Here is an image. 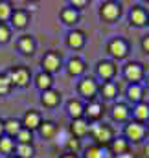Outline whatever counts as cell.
Listing matches in <instances>:
<instances>
[{"mask_svg":"<svg viewBox=\"0 0 149 158\" xmlns=\"http://www.w3.org/2000/svg\"><path fill=\"white\" fill-rule=\"evenodd\" d=\"M9 81L11 85H17V86H26L30 83V70L24 68V66H15L9 70Z\"/></svg>","mask_w":149,"mask_h":158,"instance_id":"obj_1","label":"cell"},{"mask_svg":"<svg viewBox=\"0 0 149 158\" xmlns=\"http://www.w3.org/2000/svg\"><path fill=\"white\" fill-rule=\"evenodd\" d=\"M120 13H121V6L120 4H116V2H105V4H101V9H100L101 19L112 22V20H116L120 17Z\"/></svg>","mask_w":149,"mask_h":158,"instance_id":"obj_2","label":"cell"},{"mask_svg":"<svg viewBox=\"0 0 149 158\" xmlns=\"http://www.w3.org/2000/svg\"><path fill=\"white\" fill-rule=\"evenodd\" d=\"M109 53H111L112 57H116V59H123L129 53V44L123 39H120V37L112 39L109 42Z\"/></svg>","mask_w":149,"mask_h":158,"instance_id":"obj_3","label":"cell"},{"mask_svg":"<svg viewBox=\"0 0 149 158\" xmlns=\"http://www.w3.org/2000/svg\"><path fill=\"white\" fill-rule=\"evenodd\" d=\"M123 76H125V79L133 81V85H138V81L144 76V68L140 63H127L123 68Z\"/></svg>","mask_w":149,"mask_h":158,"instance_id":"obj_4","label":"cell"},{"mask_svg":"<svg viewBox=\"0 0 149 158\" xmlns=\"http://www.w3.org/2000/svg\"><path fill=\"white\" fill-rule=\"evenodd\" d=\"M90 131H92L94 138H96L100 143H103V145L111 143L112 140H114V138H112V131L107 127V125H92Z\"/></svg>","mask_w":149,"mask_h":158,"instance_id":"obj_5","label":"cell"},{"mask_svg":"<svg viewBox=\"0 0 149 158\" xmlns=\"http://www.w3.org/2000/svg\"><path fill=\"white\" fill-rule=\"evenodd\" d=\"M61 66V57L55 53V52H48L44 57H42V68L46 74H52V72H57Z\"/></svg>","mask_w":149,"mask_h":158,"instance_id":"obj_6","label":"cell"},{"mask_svg":"<svg viewBox=\"0 0 149 158\" xmlns=\"http://www.w3.org/2000/svg\"><path fill=\"white\" fill-rule=\"evenodd\" d=\"M125 136H127L129 140H133V142H140V140L146 136V129H144L142 123L133 121V123H129V125L125 127Z\"/></svg>","mask_w":149,"mask_h":158,"instance_id":"obj_7","label":"cell"},{"mask_svg":"<svg viewBox=\"0 0 149 158\" xmlns=\"http://www.w3.org/2000/svg\"><path fill=\"white\" fill-rule=\"evenodd\" d=\"M98 90H100V86L92 77H85L79 83V94L85 96V98H94Z\"/></svg>","mask_w":149,"mask_h":158,"instance_id":"obj_8","label":"cell"},{"mask_svg":"<svg viewBox=\"0 0 149 158\" xmlns=\"http://www.w3.org/2000/svg\"><path fill=\"white\" fill-rule=\"evenodd\" d=\"M129 20H131V24H134V26H144V24H147V20H149L147 11H146L142 6H134V7L131 9Z\"/></svg>","mask_w":149,"mask_h":158,"instance_id":"obj_9","label":"cell"},{"mask_svg":"<svg viewBox=\"0 0 149 158\" xmlns=\"http://www.w3.org/2000/svg\"><path fill=\"white\" fill-rule=\"evenodd\" d=\"M11 22L15 28H24L28 22H30V15L26 9H15L11 13Z\"/></svg>","mask_w":149,"mask_h":158,"instance_id":"obj_10","label":"cell"},{"mask_svg":"<svg viewBox=\"0 0 149 158\" xmlns=\"http://www.w3.org/2000/svg\"><path fill=\"white\" fill-rule=\"evenodd\" d=\"M40 114L35 112V110H28L26 114H24V129H28V131H33V129H37L40 127Z\"/></svg>","mask_w":149,"mask_h":158,"instance_id":"obj_11","label":"cell"},{"mask_svg":"<svg viewBox=\"0 0 149 158\" xmlns=\"http://www.w3.org/2000/svg\"><path fill=\"white\" fill-rule=\"evenodd\" d=\"M40 101H42V105H46V107H55V105L61 101V94H59L57 90H52V88H50V90H44Z\"/></svg>","mask_w":149,"mask_h":158,"instance_id":"obj_12","label":"cell"},{"mask_svg":"<svg viewBox=\"0 0 149 158\" xmlns=\"http://www.w3.org/2000/svg\"><path fill=\"white\" fill-rule=\"evenodd\" d=\"M98 74H100V77H103V79H111L116 74L114 63H111V61H100L98 63Z\"/></svg>","mask_w":149,"mask_h":158,"instance_id":"obj_13","label":"cell"},{"mask_svg":"<svg viewBox=\"0 0 149 158\" xmlns=\"http://www.w3.org/2000/svg\"><path fill=\"white\" fill-rule=\"evenodd\" d=\"M72 132H74V136H77V138L88 134V132H90V125H88V121H85V119H81V118L74 119V121H72Z\"/></svg>","mask_w":149,"mask_h":158,"instance_id":"obj_14","label":"cell"},{"mask_svg":"<svg viewBox=\"0 0 149 158\" xmlns=\"http://www.w3.org/2000/svg\"><path fill=\"white\" fill-rule=\"evenodd\" d=\"M111 149H112V153H114L116 156H120V155H127L129 142L123 140V138H116V140H112L111 142Z\"/></svg>","mask_w":149,"mask_h":158,"instance_id":"obj_15","label":"cell"},{"mask_svg":"<svg viewBox=\"0 0 149 158\" xmlns=\"http://www.w3.org/2000/svg\"><path fill=\"white\" fill-rule=\"evenodd\" d=\"M19 48H20V52H22V53L32 55V53L35 52V42H33V39H32L30 35H22L20 40H19Z\"/></svg>","mask_w":149,"mask_h":158,"instance_id":"obj_16","label":"cell"},{"mask_svg":"<svg viewBox=\"0 0 149 158\" xmlns=\"http://www.w3.org/2000/svg\"><path fill=\"white\" fill-rule=\"evenodd\" d=\"M35 85H37L42 92H44V90H50V88H52V76L46 74V72L37 74V76H35Z\"/></svg>","mask_w":149,"mask_h":158,"instance_id":"obj_17","label":"cell"},{"mask_svg":"<svg viewBox=\"0 0 149 158\" xmlns=\"http://www.w3.org/2000/svg\"><path fill=\"white\" fill-rule=\"evenodd\" d=\"M142 96H144V90H142V86L140 85H131L129 86V90H127V98L133 101V103H142Z\"/></svg>","mask_w":149,"mask_h":158,"instance_id":"obj_18","label":"cell"},{"mask_svg":"<svg viewBox=\"0 0 149 158\" xmlns=\"http://www.w3.org/2000/svg\"><path fill=\"white\" fill-rule=\"evenodd\" d=\"M66 44H68L70 48H81V46L85 44V35H83L81 31H72V33H68V37H66Z\"/></svg>","mask_w":149,"mask_h":158,"instance_id":"obj_19","label":"cell"},{"mask_svg":"<svg viewBox=\"0 0 149 158\" xmlns=\"http://www.w3.org/2000/svg\"><path fill=\"white\" fill-rule=\"evenodd\" d=\"M83 72H85V63H83L81 59L74 57V59L68 61V74H70V76H79V74H83Z\"/></svg>","mask_w":149,"mask_h":158,"instance_id":"obj_20","label":"cell"},{"mask_svg":"<svg viewBox=\"0 0 149 158\" xmlns=\"http://www.w3.org/2000/svg\"><path fill=\"white\" fill-rule=\"evenodd\" d=\"M61 19H63L65 24H75L77 19H79V15H77V11H75L74 7H65L61 11Z\"/></svg>","mask_w":149,"mask_h":158,"instance_id":"obj_21","label":"cell"},{"mask_svg":"<svg viewBox=\"0 0 149 158\" xmlns=\"http://www.w3.org/2000/svg\"><path fill=\"white\" fill-rule=\"evenodd\" d=\"M133 114H134V118L138 119V123L144 121V119H149V105L147 103H138V105L134 107Z\"/></svg>","mask_w":149,"mask_h":158,"instance_id":"obj_22","label":"cell"},{"mask_svg":"<svg viewBox=\"0 0 149 158\" xmlns=\"http://www.w3.org/2000/svg\"><path fill=\"white\" fill-rule=\"evenodd\" d=\"M20 121H17V119H7V121H4V131L9 134V136H17L19 132H20Z\"/></svg>","mask_w":149,"mask_h":158,"instance_id":"obj_23","label":"cell"},{"mask_svg":"<svg viewBox=\"0 0 149 158\" xmlns=\"http://www.w3.org/2000/svg\"><path fill=\"white\" fill-rule=\"evenodd\" d=\"M83 112H85V109H83V105H81L77 99H72V101H68V114H70V116H72L74 119H79Z\"/></svg>","mask_w":149,"mask_h":158,"instance_id":"obj_24","label":"cell"},{"mask_svg":"<svg viewBox=\"0 0 149 158\" xmlns=\"http://www.w3.org/2000/svg\"><path fill=\"white\" fill-rule=\"evenodd\" d=\"M39 131H40V136H42V138H52V136L55 134L57 127H55L53 121H44V123H40Z\"/></svg>","mask_w":149,"mask_h":158,"instance_id":"obj_25","label":"cell"},{"mask_svg":"<svg viewBox=\"0 0 149 158\" xmlns=\"http://www.w3.org/2000/svg\"><path fill=\"white\" fill-rule=\"evenodd\" d=\"M129 116V110H127V107L125 105H114V109H112V119L114 121H123V119H127Z\"/></svg>","mask_w":149,"mask_h":158,"instance_id":"obj_26","label":"cell"},{"mask_svg":"<svg viewBox=\"0 0 149 158\" xmlns=\"http://www.w3.org/2000/svg\"><path fill=\"white\" fill-rule=\"evenodd\" d=\"M85 112L88 114V118H100L101 116V112H103V109H101V105L98 103V101H90L88 105H87V109H85Z\"/></svg>","mask_w":149,"mask_h":158,"instance_id":"obj_27","label":"cell"},{"mask_svg":"<svg viewBox=\"0 0 149 158\" xmlns=\"http://www.w3.org/2000/svg\"><path fill=\"white\" fill-rule=\"evenodd\" d=\"M101 94H103V98L112 99V98L118 94V86H116L112 81H107V83H103V86H101Z\"/></svg>","mask_w":149,"mask_h":158,"instance_id":"obj_28","label":"cell"},{"mask_svg":"<svg viewBox=\"0 0 149 158\" xmlns=\"http://www.w3.org/2000/svg\"><path fill=\"white\" fill-rule=\"evenodd\" d=\"M17 155H19V158H32L33 156L32 143H19L17 145Z\"/></svg>","mask_w":149,"mask_h":158,"instance_id":"obj_29","label":"cell"},{"mask_svg":"<svg viewBox=\"0 0 149 158\" xmlns=\"http://www.w3.org/2000/svg\"><path fill=\"white\" fill-rule=\"evenodd\" d=\"M13 149H15V142H13L9 136H7V138H0V151H2V153L9 155Z\"/></svg>","mask_w":149,"mask_h":158,"instance_id":"obj_30","label":"cell"},{"mask_svg":"<svg viewBox=\"0 0 149 158\" xmlns=\"http://www.w3.org/2000/svg\"><path fill=\"white\" fill-rule=\"evenodd\" d=\"M11 13H13L11 6H9L7 2H0V22H4V20H7V19H11Z\"/></svg>","mask_w":149,"mask_h":158,"instance_id":"obj_31","label":"cell"},{"mask_svg":"<svg viewBox=\"0 0 149 158\" xmlns=\"http://www.w3.org/2000/svg\"><path fill=\"white\" fill-rule=\"evenodd\" d=\"M9 90H11V81L7 76H0V96H6V94H9Z\"/></svg>","mask_w":149,"mask_h":158,"instance_id":"obj_32","label":"cell"},{"mask_svg":"<svg viewBox=\"0 0 149 158\" xmlns=\"http://www.w3.org/2000/svg\"><path fill=\"white\" fill-rule=\"evenodd\" d=\"M17 140H19V143H32V131L22 127L20 132L17 134Z\"/></svg>","mask_w":149,"mask_h":158,"instance_id":"obj_33","label":"cell"},{"mask_svg":"<svg viewBox=\"0 0 149 158\" xmlns=\"http://www.w3.org/2000/svg\"><path fill=\"white\" fill-rule=\"evenodd\" d=\"M9 37H11V30H9V26L4 24V22H0V42H7Z\"/></svg>","mask_w":149,"mask_h":158,"instance_id":"obj_34","label":"cell"},{"mask_svg":"<svg viewBox=\"0 0 149 158\" xmlns=\"http://www.w3.org/2000/svg\"><path fill=\"white\" fill-rule=\"evenodd\" d=\"M85 158H103V153L98 147H88L87 153H85Z\"/></svg>","mask_w":149,"mask_h":158,"instance_id":"obj_35","label":"cell"},{"mask_svg":"<svg viewBox=\"0 0 149 158\" xmlns=\"http://www.w3.org/2000/svg\"><path fill=\"white\" fill-rule=\"evenodd\" d=\"M66 145H68V149H70V153H72V151H77V149H79V140H75V138H70V140H68V142H66Z\"/></svg>","mask_w":149,"mask_h":158,"instance_id":"obj_36","label":"cell"},{"mask_svg":"<svg viewBox=\"0 0 149 158\" xmlns=\"http://www.w3.org/2000/svg\"><path fill=\"white\" fill-rule=\"evenodd\" d=\"M142 48H144V52L149 53V35H146V37L142 39Z\"/></svg>","mask_w":149,"mask_h":158,"instance_id":"obj_37","label":"cell"},{"mask_svg":"<svg viewBox=\"0 0 149 158\" xmlns=\"http://www.w3.org/2000/svg\"><path fill=\"white\" fill-rule=\"evenodd\" d=\"M72 6H75V7H83V6H87V0H74Z\"/></svg>","mask_w":149,"mask_h":158,"instance_id":"obj_38","label":"cell"},{"mask_svg":"<svg viewBox=\"0 0 149 158\" xmlns=\"http://www.w3.org/2000/svg\"><path fill=\"white\" fill-rule=\"evenodd\" d=\"M61 158H77V156H75L74 153H66V155H63Z\"/></svg>","mask_w":149,"mask_h":158,"instance_id":"obj_39","label":"cell"},{"mask_svg":"<svg viewBox=\"0 0 149 158\" xmlns=\"http://www.w3.org/2000/svg\"><path fill=\"white\" fill-rule=\"evenodd\" d=\"M4 132V121H0V134Z\"/></svg>","mask_w":149,"mask_h":158,"instance_id":"obj_40","label":"cell"},{"mask_svg":"<svg viewBox=\"0 0 149 158\" xmlns=\"http://www.w3.org/2000/svg\"><path fill=\"white\" fill-rule=\"evenodd\" d=\"M118 158H133V156H131V155H120Z\"/></svg>","mask_w":149,"mask_h":158,"instance_id":"obj_41","label":"cell"},{"mask_svg":"<svg viewBox=\"0 0 149 158\" xmlns=\"http://www.w3.org/2000/svg\"><path fill=\"white\" fill-rule=\"evenodd\" d=\"M146 153H147V155H149V145H147V147H146Z\"/></svg>","mask_w":149,"mask_h":158,"instance_id":"obj_42","label":"cell"},{"mask_svg":"<svg viewBox=\"0 0 149 158\" xmlns=\"http://www.w3.org/2000/svg\"><path fill=\"white\" fill-rule=\"evenodd\" d=\"M147 88H149V77H147Z\"/></svg>","mask_w":149,"mask_h":158,"instance_id":"obj_43","label":"cell"},{"mask_svg":"<svg viewBox=\"0 0 149 158\" xmlns=\"http://www.w3.org/2000/svg\"><path fill=\"white\" fill-rule=\"evenodd\" d=\"M147 123H149V119H147Z\"/></svg>","mask_w":149,"mask_h":158,"instance_id":"obj_44","label":"cell"},{"mask_svg":"<svg viewBox=\"0 0 149 158\" xmlns=\"http://www.w3.org/2000/svg\"><path fill=\"white\" fill-rule=\"evenodd\" d=\"M11 158H13V156H11Z\"/></svg>","mask_w":149,"mask_h":158,"instance_id":"obj_45","label":"cell"}]
</instances>
